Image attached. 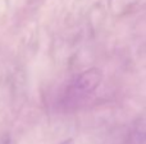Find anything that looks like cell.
<instances>
[{
    "label": "cell",
    "mask_w": 146,
    "mask_h": 144,
    "mask_svg": "<svg viewBox=\"0 0 146 144\" xmlns=\"http://www.w3.org/2000/svg\"><path fill=\"white\" fill-rule=\"evenodd\" d=\"M103 81V73L98 68H91L85 70L77 77L74 82V88L78 93L88 94L92 93Z\"/></svg>",
    "instance_id": "6da1fadb"
},
{
    "label": "cell",
    "mask_w": 146,
    "mask_h": 144,
    "mask_svg": "<svg viewBox=\"0 0 146 144\" xmlns=\"http://www.w3.org/2000/svg\"><path fill=\"white\" fill-rule=\"evenodd\" d=\"M63 144H73V140L72 139H68V140H66Z\"/></svg>",
    "instance_id": "7a4b0ae2"
}]
</instances>
